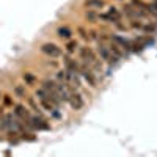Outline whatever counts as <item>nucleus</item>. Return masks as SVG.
<instances>
[{
	"instance_id": "obj_1",
	"label": "nucleus",
	"mask_w": 157,
	"mask_h": 157,
	"mask_svg": "<svg viewBox=\"0 0 157 157\" xmlns=\"http://www.w3.org/2000/svg\"><path fill=\"white\" fill-rule=\"evenodd\" d=\"M41 50L44 52L46 55H49V57H60V55H61V49H60L58 46H55V44H52V43L43 44Z\"/></svg>"
},
{
	"instance_id": "obj_2",
	"label": "nucleus",
	"mask_w": 157,
	"mask_h": 157,
	"mask_svg": "<svg viewBox=\"0 0 157 157\" xmlns=\"http://www.w3.org/2000/svg\"><path fill=\"white\" fill-rule=\"evenodd\" d=\"M69 104H71V107L74 110H80L83 107V99L78 96V94H69Z\"/></svg>"
},
{
	"instance_id": "obj_3",
	"label": "nucleus",
	"mask_w": 157,
	"mask_h": 157,
	"mask_svg": "<svg viewBox=\"0 0 157 157\" xmlns=\"http://www.w3.org/2000/svg\"><path fill=\"white\" fill-rule=\"evenodd\" d=\"M99 54H101V57H102L104 60H107L109 63H113V61L118 60V57L112 55V52H110L105 46H99Z\"/></svg>"
},
{
	"instance_id": "obj_4",
	"label": "nucleus",
	"mask_w": 157,
	"mask_h": 157,
	"mask_svg": "<svg viewBox=\"0 0 157 157\" xmlns=\"http://www.w3.org/2000/svg\"><path fill=\"white\" fill-rule=\"evenodd\" d=\"M101 19H105L110 22H118L120 21V13L116 11V8H109L107 14H101Z\"/></svg>"
},
{
	"instance_id": "obj_5",
	"label": "nucleus",
	"mask_w": 157,
	"mask_h": 157,
	"mask_svg": "<svg viewBox=\"0 0 157 157\" xmlns=\"http://www.w3.org/2000/svg\"><path fill=\"white\" fill-rule=\"evenodd\" d=\"M30 126H33L36 129H43V130L49 129V126L46 124V121L41 120V118H36V116H30Z\"/></svg>"
},
{
	"instance_id": "obj_6",
	"label": "nucleus",
	"mask_w": 157,
	"mask_h": 157,
	"mask_svg": "<svg viewBox=\"0 0 157 157\" xmlns=\"http://www.w3.org/2000/svg\"><path fill=\"white\" fill-rule=\"evenodd\" d=\"M80 55H82V58H83L85 61H88V63H94V61H96L93 52H91L88 47H82V49H80Z\"/></svg>"
},
{
	"instance_id": "obj_7",
	"label": "nucleus",
	"mask_w": 157,
	"mask_h": 157,
	"mask_svg": "<svg viewBox=\"0 0 157 157\" xmlns=\"http://www.w3.org/2000/svg\"><path fill=\"white\" fill-rule=\"evenodd\" d=\"M64 64H66V71H69V72H77L78 71V64L75 61H72L69 57L64 58Z\"/></svg>"
},
{
	"instance_id": "obj_8",
	"label": "nucleus",
	"mask_w": 157,
	"mask_h": 157,
	"mask_svg": "<svg viewBox=\"0 0 157 157\" xmlns=\"http://www.w3.org/2000/svg\"><path fill=\"white\" fill-rule=\"evenodd\" d=\"M124 11H126V14H129L130 17H143V13L141 11H138V10H135L134 6H124Z\"/></svg>"
},
{
	"instance_id": "obj_9",
	"label": "nucleus",
	"mask_w": 157,
	"mask_h": 157,
	"mask_svg": "<svg viewBox=\"0 0 157 157\" xmlns=\"http://www.w3.org/2000/svg\"><path fill=\"white\" fill-rule=\"evenodd\" d=\"M16 115L21 118L22 121H25V120H27V121H30V115H29V112L25 110L22 105H17V107H16Z\"/></svg>"
},
{
	"instance_id": "obj_10",
	"label": "nucleus",
	"mask_w": 157,
	"mask_h": 157,
	"mask_svg": "<svg viewBox=\"0 0 157 157\" xmlns=\"http://www.w3.org/2000/svg\"><path fill=\"white\" fill-rule=\"evenodd\" d=\"M82 74H83V77H85V80H86V82H90V85H91V86H96V80H94V77H93V74H91L88 69H82Z\"/></svg>"
},
{
	"instance_id": "obj_11",
	"label": "nucleus",
	"mask_w": 157,
	"mask_h": 157,
	"mask_svg": "<svg viewBox=\"0 0 157 157\" xmlns=\"http://www.w3.org/2000/svg\"><path fill=\"white\" fill-rule=\"evenodd\" d=\"M113 41L118 43V44H120L121 47H124V49H130V43L127 41V39L121 38V36H113Z\"/></svg>"
},
{
	"instance_id": "obj_12",
	"label": "nucleus",
	"mask_w": 157,
	"mask_h": 157,
	"mask_svg": "<svg viewBox=\"0 0 157 157\" xmlns=\"http://www.w3.org/2000/svg\"><path fill=\"white\" fill-rule=\"evenodd\" d=\"M86 6L88 8H102L104 0H86Z\"/></svg>"
},
{
	"instance_id": "obj_13",
	"label": "nucleus",
	"mask_w": 157,
	"mask_h": 157,
	"mask_svg": "<svg viewBox=\"0 0 157 157\" xmlns=\"http://www.w3.org/2000/svg\"><path fill=\"white\" fill-rule=\"evenodd\" d=\"M71 30L69 29H66V27H61V29H58V36L60 38H71Z\"/></svg>"
},
{
	"instance_id": "obj_14",
	"label": "nucleus",
	"mask_w": 157,
	"mask_h": 157,
	"mask_svg": "<svg viewBox=\"0 0 157 157\" xmlns=\"http://www.w3.org/2000/svg\"><path fill=\"white\" fill-rule=\"evenodd\" d=\"M146 10L151 13V14H154V16H157V3H152V5H149V6H146Z\"/></svg>"
},
{
	"instance_id": "obj_15",
	"label": "nucleus",
	"mask_w": 157,
	"mask_h": 157,
	"mask_svg": "<svg viewBox=\"0 0 157 157\" xmlns=\"http://www.w3.org/2000/svg\"><path fill=\"white\" fill-rule=\"evenodd\" d=\"M75 47H77V43H75V41H72V43H69V44H68V50H69V52H74V50H75Z\"/></svg>"
},
{
	"instance_id": "obj_16",
	"label": "nucleus",
	"mask_w": 157,
	"mask_h": 157,
	"mask_svg": "<svg viewBox=\"0 0 157 157\" xmlns=\"http://www.w3.org/2000/svg\"><path fill=\"white\" fill-rule=\"evenodd\" d=\"M16 93H17L19 96H24V94H25V91H24L22 86H16Z\"/></svg>"
},
{
	"instance_id": "obj_17",
	"label": "nucleus",
	"mask_w": 157,
	"mask_h": 157,
	"mask_svg": "<svg viewBox=\"0 0 157 157\" xmlns=\"http://www.w3.org/2000/svg\"><path fill=\"white\" fill-rule=\"evenodd\" d=\"M24 78H25V80H29V82H33V80H35V78H33L32 75H29V74H25V75H24Z\"/></svg>"
}]
</instances>
